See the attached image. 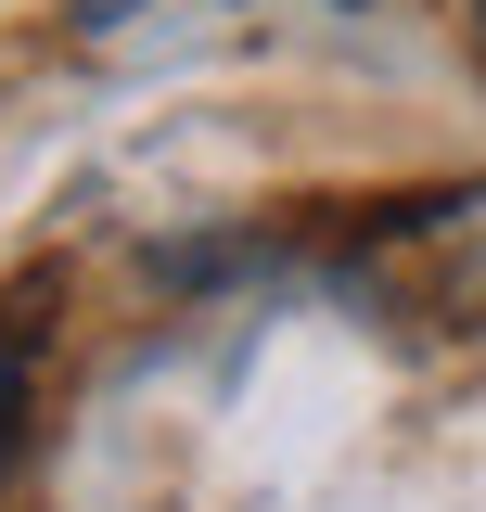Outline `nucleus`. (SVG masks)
<instances>
[{
	"instance_id": "nucleus-1",
	"label": "nucleus",
	"mask_w": 486,
	"mask_h": 512,
	"mask_svg": "<svg viewBox=\"0 0 486 512\" xmlns=\"http://www.w3.org/2000/svg\"><path fill=\"white\" fill-rule=\"evenodd\" d=\"M52 282H13L0 295V487H13V461H26V423H39V333H52Z\"/></svg>"
},
{
	"instance_id": "nucleus-2",
	"label": "nucleus",
	"mask_w": 486,
	"mask_h": 512,
	"mask_svg": "<svg viewBox=\"0 0 486 512\" xmlns=\"http://www.w3.org/2000/svg\"><path fill=\"white\" fill-rule=\"evenodd\" d=\"M448 26H461V52L486 64V0H448Z\"/></svg>"
}]
</instances>
